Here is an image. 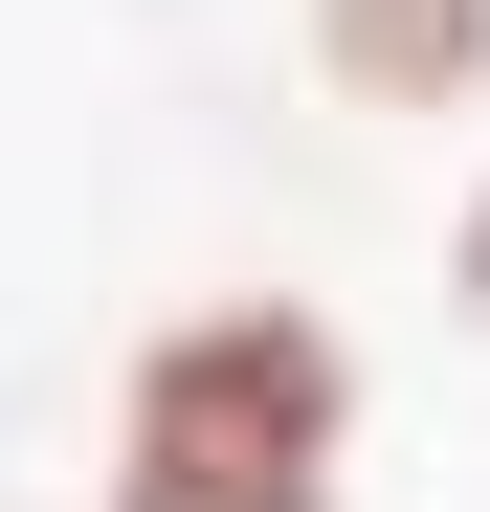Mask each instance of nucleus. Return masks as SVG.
Instances as JSON below:
<instances>
[{"label": "nucleus", "mask_w": 490, "mask_h": 512, "mask_svg": "<svg viewBox=\"0 0 490 512\" xmlns=\"http://www.w3.org/2000/svg\"><path fill=\"white\" fill-rule=\"evenodd\" d=\"M357 490V334L290 290H201L112 401V512H335Z\"/></svg>", "instance_id": "f257e3e1"}, {"label": "nucleus", "mask_w": 490, "mask_h": 512, "mask_svg": "<svg viewBox=\"0 0 490 512\" xmlns=\"http://www.w3.org/2000/svg\"><path fill=\"white\" fill-rule=\"evenodd\" d=\"M312 90L379 112V134L490 112V0H312Z\"/></svg>", "instance_id": "f03ea898"}, {"label": "nucleus", "mask_w": 490, "mask_h": 512, "mask_svg": "<svg viewBox=\"0 0 490 512\" xmlns=\"http://www.w3.org/2000/svg\"><path fill=\"white\" fill-rule=\"evenodd\" d=\"M446 290H468V334H490V179H468V223H446Z\"/></svg>", "instance_id": "7ed1b4c3"}]
</instances>
